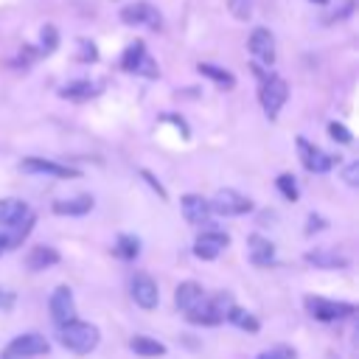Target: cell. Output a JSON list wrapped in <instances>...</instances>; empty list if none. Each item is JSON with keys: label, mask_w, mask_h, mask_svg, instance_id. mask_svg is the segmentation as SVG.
<instances>
[{"label": "cell", "mask_w": 359, "mask_h": 359, "mask_svg": "<svg viewBox=\"0 0 359 359\" xmlns=\"http://www.w3.org/2000/svg\"><path fill=\"white\" fill-rule=\"evenodd\" d=\"M252 3L255 0H230L227 6H230V11H233L236 20H250L252 17Z\"/></svg>", "instance_id": "32"}, {"label": "cell", "mask_w": 359, "mask_h": 359, "mask_svg": "<svg viewBox=\"0 0 359 359\" xmlns=\"http://www.w3.org/2000/svg\"><path fill=\"white\" fill-rule=\"evenodd\" d=\"M309 224H306V233L311 236V233H320V230H325L328 227V219L325 216H320V213H309V219H306Z\"/></svg>", "instance_id": "35"}, {"label": "cell", "mask_w": 359, "mask_h": 359, "mask_svg": "<svg viewBox=\"0 0 359 359\" xmlns=\"http://www.w3.org/2000/svg\"><path fill=\"white\" fill-rule=\"evenodd\" d=\"M328 135H331L337 143H342V146H351V143H353V135H351V129H348L345 123L331 121V123H328Z\"/></svg>", "instance_id": "31"}, {"label": "cell", "mask_w": 359, "mask_h": 359, "mask_svg": "<svg viewBox=\"0 0 359 359\" xmlns=\"http://www.w3.org/2000/svg\"><path fill=\"white\" fill-rule=\"evenodd\" d=\"M48 311H50V320L56 323V325H62V323H67V320H73L76 317V300H73V292H70V286H56L53 292H50V300H48Z\"/></svg>", "instance_id": "12"}, {"label": "cell", "mask_w": 359, "mask_h": 359, "mask_svg": "<svg viewBox=\"0 0 359 359\" xmlns=\"http://www.w3.org/2000/svg\"><path fill=\"white\" fill-rule=\"evenodd\" d=\"M255 359H297V351L292 345H272V348L261 351Z\"/></svg>", "instance_id": "29"}, {"label": "cell", "mask_w": 359, "mask_h": 359, "mask_svg": "<svg viewBox=\"0 0 359 359\" xmlns=\"http://www.w3.org/2000/svg\"><path fill=\"white\" fill-rule=\"evenodd\" d=\"M247 250H250V261L255 266H272L275 264V244L269 238H264L261 233L247 236Z\"/></svg>", "instance_id": "15"}, {"label": "cell", "mask_w": 359, "mask_h": 359, "mask_svg": "<svg viewBox=\"0 0 359 359\" xmlns=\"http://www.w3.org/2000/svg\"><path fill=\"white\" fill-rule=\"evenodd\" d=\"M121 20L126 25H143V22H149L151 28L160 25V17H157V11L149 3H129V6H123L121 8Z\"/></svg>", "instance_id": "17"}, {"label": "cell", "mask_w": 359, "mask_h": 359, "mask_svg": "<svg viewBox=\"0 0 359 359\" xmlns=\"http://www.w3.org/2000/svg\"><path fill=\"white\" fill-rule=\"evenodd\" d=\"M20 168L28 171V174H48V177H56V180H76V177H81L79 168L62 165V163L45 160V157H25V160L20 163Z\"/></svg>", "instance_id": "10"}, {"label": "cell", "mask_w": 359, "mask_h": 359, "mask_svg": "<svg viewBox=\"0 0 359 359\" xmlns=\"http://www.w3.org/2000/svg\"><path fill=\"white\" fill-rule=\"evenodd\" d=\"M311 3H317V6H325V3H328V0H311Z\"/></svg>", "instance_id": "39"}, {"label": "cell", "mask_w": 359, "mask_h": 359, "mask_svg": "<svg viewBox=\"0 0 359 359\" xmlns=\"http://www.w3.org/2000/svg\"><path fill=\"white\" fill-rule=\"evenodd\" d=\"M98 93H101V87L93 84V81H87V79L70 81V84H65V87L59 90V95L67 98V101H87V98H93V95H98Z\"/></svg>", "instance_id": "23"}, {"label": "cell", "mask_w": 359, "mask_h": 359, "mask_svg": "<svg viewBox=\"0 0 359 359\" xmlns=\"http://www.w3.org/2000/svg\"><path fill=\"white\" fill-rule=\"evenodd\" d=\"M180 208H182V216H185V222L188 224H208L210 222V202L205 199V196H199V194H185L182 199H180Z\"/></svg>", "instance_id": "13"}, {"label": "cell", "mask_w": 359, "mask_h": 359, "mask_svg": "<svg viewBox=\"0 0 359 359\" xmlns=\"http://www.w3.org/2000/svg\"><path fill=\"white\" fill-rule=\"evenodd\" d=\"M0 309H3V311H11V309H14V292L0 289Z\"/></svg>", "instance_id": "37"}, {"label": "cell", "mask_w": 359, "mask_h": 359, "mask_svg": "<svg viewBox=\"0 0 359 359\" xmlns=\"http://www.w3.org/2000/svg\"><path fill=\"white\" fill-rule=\"evenodd\" d=\"M224 320L233 323V325L241 328V331H250V334H255V331L261 328V323L255 320V314H250L247 309H238L236 303H230V309L224 311Z\"/></svg>", "instance_id": "25"}, {"label": "cell", "mask_w": 359, "mask_h": 359, "mask_svg": "<svg viewBox=\"0 0 359 359\" xmlns=\"http://www.w3.org/2000/svg\"><path fill=\"white\" fill-rule=\"evenodd\" d=\"M93 196L90 194H81V196H73V199H56L53 202V213L56 216H84L93 210Z\"/></svg>", "instance_id": "21"}, {"label": "cell", "mask_w": 359, "mask_h": 359, "mask_svg": "<svg viewBox=\"0 0 359 359\" xmlns=\"http://www.w3.org/2000/svg\"><path fill=\"white\" fill-rule=\"evenodd\" d=\"M297 154H300V163L309 174H328L337 163V157H331L328 151L311 146L306 137H297Z\"/></svg>", "instance_id": "9"}, {"label": "cell", "mask_w": 359, "mask_h": 359, "mask_svg": "<svg viewBox=\"0 0 359 359\" xmlns=\"http://www.w3.org/2000/svg\"><path fill=\"white\" fill-rule=\"evenodd\" d=\"M230 294L219 292L216 297H202L191 311H185V320L194 325H219L224 320V311L230 309Z\"/></svg>", "instance_id": "3"}, {"label": "cell", "mask_w": 359, "mask_h": 359, "mask_svg": "<svg viewBox=\"0 0 359 359\" xmlns=\"http://www.w3.org/2000/svg\"><path fill=\"white\" fill-rule=\"evenodd\" d=\"M112 250H115V255H118V258H123V261H135V258H137V252H140V238H137V236H132V233H121Z\"/></svg>", "instance_id": "27"}, {"label": "cell", "mask_w": 359, "mask_h": 359, "mask_svg": "<svg viewBox=\"0 0 359 359\" xmlns=\"http://www.w3.org/2000/svg\"><path fill=\"white\" fill-rule=\"evenodd\" d=\"M79 59H81V62H95V59H98L95 45L87 42V39H81V42H79Z\"/></svg>", "instance_id": "36"}, {"label": "cell", "mask_w": 359, "mask_h": 359, "mask_svg": "<svg viewBox=\"0 0 359 359\" xmlns=\"http://www.w3.org/2000/svg\"><path fill=\"white\" fill-rule=\"evenodd\" d=\"M208 202H210V213H216V216H244L252 210V199L233 188L216 191L213 199H208Z\"/></svg>", "instance_id": "6"}, {"label": "cell", "mask_w": 359, "mask_h": 359, "mask_svg": "<svg viewBox=\"0 0 359 359\" xmlns=\"http://www.w3.org/2000/svg\"><path fill=\"white\" fill-rule=\"evenodd\" d=\"M196 70H199V76L210 79L213 84H219V87H224V90H233V87H236V76H233L230 70L219 67V65H210V62H199V65H196Z\"/></svg>", "instance_id": "24"}, {"label": "cell", "mask_w": 359, "mask_h": 359, "mask_svg": "<svg viewBox=\"0 0 359 359\" xmlns=\"http://www.w3.org/2000/svg\"><path fill=\"white\" fill-rule=\"evenodd\" d=\"M59 328V345L62 348H67V351H73V353H79V356H87V353H93L95 348H98V342H101V331H98V325H93V323H84V320H67V323H62V325H56Z\"/></svg>", "instance_id": "1"}, {"label": "cell", "mask_w": 359, "mask_h": 359, "mask_svg": "<svg viewBox=\"0 0 359 359\" xmlns=\"http://www.w3.org/2000/svg\"><path fill=\"white\" fill-rule=\"evenodd\" d=\"M202 297H205V289H202V283H196V280H182V283L177 286V292H174V303H177V309H180L182 314L191 311Z\"/></svg>", "instance_id": "19"}, {"label": "cell", "mask_w": 359, "mask_h": 359, "mask_svg": "<svg viewBox=\"0 0 359 359\" xmlns=\"http://www.w3.org/2000/svg\"><path fill=\"white\" fill-rule=\"evenodd\" d=\"M34 222H36V216H34V213H28L22 222H17V224H11V227H8V233H6V238H8V250H17V247L25 241V236L34 230Z\"/></svg>", "instance_id": "26"}, {"label": "cell", "mask_w": 359, "mask_h": 359, "mask_svg": "<svg viewBox=\"0 0 359 359\" xmlns=\"http://www.w3.org/2000/svg\"><path fill=\"white\" fill-rule=\"evenodd\" d=\"M129 294H132V300H135L140 309H146V311L157 309V303H160L157 280H154L151 275H146V272H135V275H132V280H129Z\"/></svg>", "instance_id": "8"}, {"label": "cell", "mask_w": 359, "mask_h": 359, "mask_svg": "<svg viewBox=\"0 0 359 359\" xmlns=\"http://www.w3.org/2000/svg\"><path fill=\"white\" fill-rule=\"evenodd\" d=\"M59 250L56 247H48V244H39V247H31V252L25 255V264L31 272H42V269H50L59 264Z\"/></svg>", "instance_id": "18"}, {"label": "cell", "mask_w": 359, "mask_h": 359, "mask_svg": "<svg viewBox=\"0 0 359 359\" xmlns=\"http://www.w3.org/2000/svg\"><path fill=\"white\" fill-rule=\"evenodd\" d=\"M342 180H345L351 188L359 185V160H351V163L342 168Z\"/></svg>", "instance_id": "33"}, {"label": "cell", "mask_w": 359, "mask_h": 359, "mask_svg": "<svg viewBox=\"0 0 359 359\" xmlns=\"http://www.w3.org/2000/svg\"><path fill=\"white\" fill-rule=\"evenodd\" d=\"M48 351H50V342H48L42 334L28 331V334L14 337V339L3 348L0 359H34V356H42V353H48Z\"/></svg>", "instance_id": "5"}, {"label": "cell", "mask_w": 359, "mask_h": 359, "mask_svg": "<svg viewBox=\"0 0 359 359\" xmlns=\"http://www.w3.org/2000/svg\"><path fill=\"white\" fill-rule=\"evenodd\" d=\"M140 177H143L146 182H149V188H151V191H157V196H160V199H168V191H165V188L160 185V180H157V177H154L151 171H146V168H140Z\"/></svg>", "instance_id": "34"}, {"label": "cell", "mask_w": 359, "mask_h": 359, "mask_svg": "<svg viewBox=\"0 0 359 359\" xmlns=\"http://www.w3.org/2000/svg\"><path fill=\"white\" fill-rule=\"evenodd\" d=\"M121 67L126 70V73H140V76H149V79H157V65L151 62V56L146 53V45L137 39V42H132L126 50H123V56H121Z\"/></svg>", "instance_id": "7"}, {"label": "cell", "mask_w": 359, "mask_h": 359, "mask_svg": "<svg viewBox=\"0 0 359 359\" xmlns=\"http://www.w3.org/2000/svg\"><path fill=\"white\" fill-rule=\"evenodd\" d=\"M306 311L320 320V323H337V320H345L351 314H356V303H348V300H328V297H317V294H309L303 300Z\"/></svg>", "instance_id": "2"}, {"label": "cell", "mask_w": 359, "mask_h": 359, "mask_svg": "<svg viewBox=\"0 0 359 359\" xmlns=\"http://www.w3.org/2000/svg\"><path fill=\"white\" fill-rule=\"evenodd\" d=\"M303 261L311 264L314 269H348V258L339 255L337 250H325V247L309 250V252L303 255Z\"/></svg>", "instance_id": "16"}, {"label": "cell", "mask_w": 359, "mask_h": 359, "mask_svg": "<svg viewBox=\"0 0 359 359\" xmlns=\"http://www.w3.org/2000/svg\"><path fill=\"white\" fill-rule=\"evenodd\" d=\"M3 252H8V238H6V233H0V255Z\"/></svg>", "instance_id": "38"}, {"label": "cell", "mask_w": 359, "mask_h": 359, "mask_svg": "<svg viewBox=\"0 0 359 359\" xmlns=\"http://www.w3.org/2000/svg\"><path fill=\"white\" fill-rule=\"evenodd\" d=\"M230 244V236L222 233V230H202L194 241V255L202 258V261H213L219 258Z\"/></svg>", "instance_id": "11"}, {"label": "cell", "mask_w": 359, "mask_h": 359, "mask_svg": "<svg viewBox=\"0 0 359 359\" xmlns=\"http://www.w3.org/2000/svg\"><path fill=\"white\" fill-rule=\"evenodd\" d=\"M247 48L261 65H272L275 62V36L266 28H255L250 34V39H247Z\"/></svg>", "instance_id": "14"}, {"label": "cell", "mask_w": 359, "mask_h": 359, "mask_svg": "<svg viewBox=\"0 0 359 359\" xmlns=\"http://www.w3.org/2000/svg\"><path fill=\"white\" fill-rule=\"evenodd\" d=\"M129 348H132L137 356H143V359L165 356V345H163V342H157L154 337H146V334H135V337L129 339Z\"/></svg>", "instance_id": "22"}, {"label": "cell", "mask_w": 359, "mask_h": 359, "mask_svg": "<svg viewBox=\"0 0 359 359\" xmlns=\"http://www.w3.org/2000/svg\"><path fill=\"white\" fill-rule=\"evenodd\" d=\"M28 213H31L28 202H22V199H17V196L0 199V227H11V224L22 222Z\"/></svg>", "instance_id": "20"}, {"label": "cell", "mask_w": 359, "mask_h": 359, "mask_svg": "<svg viewBox=\"0 0 359 359\" xmlns=\"http://www.w3.org/2000/svg\"><path fill=\"white\" fill-rule=\"evenodd\" d=\"M286 98H289V84H286L280 76H264V79H261L258 101H261V107H264V112H266L269 121L278 118V112L283 109Z\"/></svg>", "instance_id": "4"}, {"label": "cell", "mask_w": 359, "mask_h": 359, "mask_svg": "<svg viewBox=\"0 0 359 359\" xmlns=\"http://www.w3.org/2000/svg\"><path fill=\"white\" fill-rule=\"evenodd\" d=\"M275 185H278V191H280V196H283L286 202H297L300 191H297V182H294V177H292V174H278Z\"/></svg>", "instance_id": "28"}, {"label": "cell", "mask_w": 359, "mask_h": 359, "mask_svg": "<svg viewBox=\"0 0 359 359\" xmlns=\"http://www.w3.org/2000/svg\"><path fill=\"white\" fill-rule=\"evenodd\" d=\"M39 34H42V39H39V42H42V48H39V50H42V53H53V50H56V45H59L56 25H42V31H39Z\"/></svg>", "instance_id": "30"}]
</instances>
